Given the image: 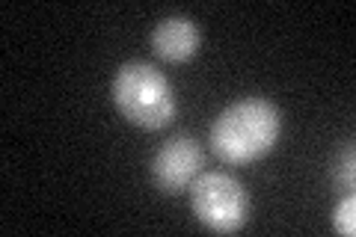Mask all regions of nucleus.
Instances as JSON below:
<instances>
[{"label": "nucleus", "mask_w": 356, "mask_h": 237, "mask_svg": "<svg viewBox=\"0 0 356 237\" xmlns=\"http://www.w3.org/2000/svg\"><path fill=\"white\" fill-rule=\"evenodd\" d=\"M116 110L143 131H161L175 119L178 101L170 81L152 63H125L110 83Z\"/></svg>", "instance_id": "f03ea898"}, {"label": "nucleus", "mask_w": 356, "mask_h": 237, "mask_svg": "<svg viewBox=\"0 0 356 237\" xmlns=\"http://www.w3.org/2000/svg\"><path fill=\"white\" fill-rule=\"evenodd\" d=\"M191 208L196 220L214 234H238L250 220L247 190L226 172L199 175L191 184Z\"/></svg>", "instance_id": "7ed1b4c3"}, {"label": "nucleus", "mask_w": 356, "mask_h": 237, "mask_svg": "<svg viewBox=\"0 0 356 237\" xmlns=\"http://www.w3.org/2000/svg\"><path fill=\"white\" fill-rule=\"evenodd\" d=\"M336 181H339L341 187H353V149H348V157H344V163H341V169H339Z\"/></svg>", "instance_id": "0eeeda50"}, {"label": "nucleus", "mask_w": 356, "mask_h": 237, "mask_svg": "<svg viewBox=\"0 0 356 237\" xmlns=\"http://www.w3.org/2000/svg\"><path fill=\"white\" fill-rule=\"evenodd\" d=\"M332 229H336L339 234H344V237L356 234V196L353 193L344 196L336 205V211H332Z\"/></svg>", "instance_id": "423d86ee"}, {"label": "nucleus", "mask_w": 356, "mask_h": 237, "mask_svg": "<svg viewBox=\"0 0 356 237\" xmlns=\"http://www.w3.org/2000/svg\"><path fill=\"white\" fill-rule=\"evenodd\" d=\"M282 133V113L267 98H241L211 125L208 142L229 166H250L267 157Z\"/></svg>", "instance_id": "f257e3e1"}, {"label": "nucleus", "mask_w": 356, "mask_h": 237, "mask_svg": "<svg viewBox=\"0 0 356 237\" xmlns=\"http://www.w3.org/2000/svg\"><path fill=\"white\" fill-rule=\"evenodd\" d=\"M205 152L193 137H170L152 157V184L163 196H178L202 175Z\"/></svg>", "instance_id": "20e7f679"}, {"label": "nucleus", "mask_w": 356, "mask_h": 237, "mask_svg": "<svg viewBox=\"0 0 356 237\" xmlns=\"http://www.w3.org/2000/svg\"><path fill=\"white\" fill-rule=\"evenodd\" d=\"M199 44H202V33L187 15H170L152 30V51L170 65L191 63L199 54Z\"/></svg>", "instance_id": "39448f33"}]
</instances>
